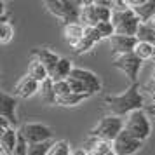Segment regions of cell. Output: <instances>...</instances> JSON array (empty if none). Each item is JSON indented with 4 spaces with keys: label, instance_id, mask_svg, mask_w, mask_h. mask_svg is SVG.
Returning a JSON list of instances; mask_svg holds the SVG:
<instances>
[{
    "label": "cell",
    "instance_id": "1",
    "mask_svg": "<svg viewBox=\"0 0 155 155\" xmlns=\"http://www.w3.org/2000/svg\"><path fill=\"white\" fill-rule=\"evenodd\" d=\"M103 101L108 110V115L120 117V119L127 117L129 113L136 112V110H143V106H145V99L141 96L138 84H131L120 94H108V96H105Z\"/></svg>",
    "mask_w": 155,
    "mask_h": 155
},
{
    "label": "cell",
    "instance_id": "2",
    "mask_svg": "<svg viewBox=\"0 0 155 155\" xmlns=\"http://www.w3.org/2000/svg\"><path fill=\"white\" fill-rule=\"evenodd\" d=\"M122 131H124V119L106 115L89 131V138H96V140L106 141V143H113Z\"/></svg>",
    "mask_w": 155,
    "mask_h": 155
},
{
    "label": "cell",
    "instance_id": "3",
    "mask_svg": "<svg viewBox=\"0 0 155 155\" xmlns=\"http://www.w3.org/2000/svg\"><path fill=\"white\" fill-rule=\"evenodd\" d=\"M45 7L52 16L61 19L64 25L80 23V11L82 2H70V0H47Z\"/></svg>",
    "mask_w": 155,
    "mask_h": 155
},
{
    "label": "cell",
    "instance_id": "4",
    "mask_svg": "<svg viewBox=\"0 0 155 155\" xmlns=\"http://www.w3.org/2000/svg\"><path fill=\"white\" fill-rule=\"evenodd\" d=\"M112 25L115 28V35L136 37L141 21L138 19V16L134 14L133 9L129 7V9H122V11H112Z\"/></svg>",
    "mask_w": 155,
    "mask_h": 155
},
{
    "label": "cell",
    "instance_id": "5",
    "mask_svg": "<svg viewBox=\"0 0 155 155\" xmlns=\"http://www.w3.org/2000/svg\"><path fill=\"white\" fill-rule=\"evenodd\" d=\"M124 131L134 136L136 140L145 141L150 138L152 134V126H150V119L145 110H136V112L129 113L124 119Z\"/></svg>",
    "mask_w": 155,
    "mask_h": 155
},
{
    "label": "cell",
    "instance_id": "6",
    "mask_svg": "<svg viewBox=\"0 0 155 155\" xmlns=\"http://www.w3.org/2000/svg\"><path fill=\"white\" fill-rule=\"evenodd\" d=\"M112 21V9L101 5L99 0L92 2H82L80 11V23L84 26H98L99 23Z\"/></svg>",
    "mask_w": 155,
    "mask_h": 155
},
{
    "label": "cell",
    "instance_id": "7",
    "mask_svg": "<svg viewBox=\"0 0 155 155\" xmlns=\"http://www.w3.org/2000/svg\"><path fill=\"white\" fill-rule=\"evenodd\" d=\"M18 131L23 134V138L28 141L30 145L52 141V129L45 124H40V122H26Z\"/></svg>",
    "mask_w": 155,
    "mask_h": 155
},
{
    "label": "cell",
    "instance_id": "8",
    "mask_svg": "<svg viewBox=\"0 0 155 155\" xmlns=\"http://www.w3.org/2000/svg\"><path fill=\"white\" fill-rule=\"evenodd\" d=\"M141 63L143 61L134 52L124 54V56H115L112 61V64L117 70H120L122 73H126V77L131 80V84H136V78H138L140 70H141Z\"/></svg>",
    "mask_w": 155,
    "mask_h": 155
},
{
    "label": "cell",
    "instance_id": "9",
    "mask_svg": "<svg viewBox=\"0 0 155 155\" xmlns=\"http://www.w3.org/2000/svg\"><path fill=\"white\" fill-rule=\"evenodd\" d=\"M141 147H143V141L136 140L127 131H122L117 136V140L112 143V150L115 155H134Z\"/></svg>",
    "mask_w": 155,
    "mask_h": 155
},
{
    "label": "cell",
    "instance_id": "10",
    "mask_svg": "<svg viewBox=\"0 0 155 155\" xmlns=\"http://www.w3.org/2000/svg\"><path fill=\"white\" fill-rule=\"evenodd\" d=\"M138 45V38L136 37H124V35H113L110 38V49L115 56H124V54H131L134 52Z\"/></svg>",
    "mask_w": 155,
    "mask_h": 155
},
{
    "label": "cell",
    "instance_id": "11",
    "mask_svg": "<svg viewBox=\"0 0 155 155\" xmlns=\"http://www.w3.org/2000/svg\"><path fill=\"white\" fill-rule=\"evenodd\" d=\"M71 77L80 80V82L85 85V89H87L89 94H94V92L101 91V80H99V77L94 71L85 70V68H73Z\"/></svg>",
    "mask_w": 155,
    "mask_h": 155
},
{
    "label": "cell",
    "instance_id": "12",
    "mask_svg": "<svg viewBox=\"0 0 155 155\" xmlns=\"http://www.w3.org/2000/svg\"><path fill=\"white\" fill-rule=\"evenodd\" d=\"M38 91H40V84L37 82L35 78L30 77L28 73L23 75L18 80V84L14 85V96L23 98V99H28L31 96H35V94H38Z\"/></svg>",
    "mask_w": 155,
    "mask_h": 155
},
{
    "label": "cell",
    "instance_id": "13",
    "mask_svg": "<svg viewBox=\"0 0 155 155\" xmlns=\"http://www.w3.org/2000/svg\"><path fill=\"white\" fill-rule=\"evenodd\" d=\"M16 106H18V99L16 96H11L7 92L0 94V117L11 122V126L14 127L18 124V115H16Z\"/></svg>",
    "mask_w": 155,
    "mask_h": 155
},
{
    "label": "cell",
    "instance_id": "14",
    "mask_svg": "<svg viewBox=\"0 0 155 155\" xmlns=\"http://www.w3.org/2000/svg\"><path fill=\"white\" fill-rule=\"evenodd\" d=\"M129 5L141 23H148L155 16V0H129Z\"/></svg>",
    "mask_w": 155,
    "mask_h": 155
},
{
    "label": "cell",
    "instance_id": "15",
    "mask_svg": "<svg viewBox=\"0 0 155 155\" xmlns=\"http://www.w3.org/2000/svg\"><path fill=\"white\" fill-rule=\"evenodd\" d=\"M31 56L35 58L37 61H40V63L47 68V71H49V75L54 71V68H56V64L59 63V59H61V56H58L56 52H52L51 49H45V47H38V49H33L31 51Z\"/></svg>",
    "mask_w": 155,
    "mask_h": 155
},
{
    "label": "cell",
    "instance_id": "16",
    "mask_svg": "<svg viewBox=\"0 0 155 155\" xmlns=\"http://www.w3.org/2000/svg\"><path fill=\"white\" fill-rule=\"evenodd\" d=\"M63 35L66 38V42H70L71 47H75L82 38L85 37V26L82 23H70L63 26Z\"/></svg>",
    "mask_w": 155,
    "mask_h": 155
},
{
    "label": "cell",
    "instance_id": "17",
    "mask_svg": "<svg viewBox=\"0 0 155 155\" xmlns=\"http://www.w3.org/2000/svg\"><path fill=\"white\" fill-rule=\"evenodd\" d=\"M85 152L89 155H112V143H106V141L96 140V138H89L85 143Z\"/></svg>",
    "mask_w": 155,
    "mask_h": 155
},
{
    "label": "cell",
    "instance_id": "18",
    "mask_svg": "<svg viewBox=\"0 0 155 155\" xmlns=\"http://www.w3.org/2000/svg\"><path fill=\"white\" fill-rule=\"evenodd\" d=\"M71 71H73V64L68 58H61L59 63L56 64L54 71L51 73L52 82H61V80H68L71 77Z\"/></svg>",
    "mask_w": 155,
    "mask_h": 155
},
{
    "label": "cell",
    "instance_id": "19",
    "mask_svg": "<svg viewBox=\"0 0 155 155\" xmlns=\"http://www.w3.org/2000/svg\"><path fill=\"white\" fill-rule=\"evenodd\" d=\"M16 143H18V131L14 127H11L9 131L0 134V147H2L4 155H12V152L16 148Z\"/></svg>",
    "mask_w": 155,
    "mask_h": 155
},
{
    "label": "cell",
    "instance_id": "20",
    "mask_svg": "<svg viewBox=\"0 0 155 155\" xmlns=\"http://www.w3.org/2000/svg\"><path fill=\"white\" fill-rule=\"evenodd\" d=\"M40 99H42L45 105H58V96H56V91H54V82L52 78H47L45 82L40 84Z\"/></svg>",
    "mask_w": 155,
    "mask_h": 155
},
{
    "label": "cell",
    "instance_id": "21",
    "mask_svg": "<svg viewBox=\"0 0 155 155\" xmlns=\"http://www.w3.org/2000/svg\"><path fill=\"white\" fill-rule=\"evenodd\" d=\"M28 75H30L31 78H35L38 84H42V82H45L47 78H51L47 68H45V66L40 63V61H37V59H33V61L30 63V66H28Z\"/></svg>",
    "mask_w": 155,
    "mask_h": 155
},
{
    "label": "cell",
    "instance_id": "22",
    "mask_svg": "<svg viewBox=\"0 0 155 155\" xmlns=\"http://www.w3.org/2000/svg\"><path fill=\"white\" fill-rule=\"evenodd\" d=\"M136 38H138V42L155 45V28L150 23H141L140 28H138V33H136Z\"/></svg>",
    "mask_w": 155,
    "mask_h": 155
},
{
    "label": "cell",
    "instance_id": "23",
    "mask_svg": "<svg viewBox=\"0 0 155 155\" xmlns=\"http://www.w3.org/2000/svg\"><path fill=\"white\" fill-rule=\"evenodd\" d=\"M87 98H89V94H75V92H70L68 96H63V98L58 99V105H61V106H77Z\"/></svg>",
    "mask_w": 155,
    "mask_h": 155
},
{
    "label": "cell",
    "instance_id": "24",
    "mask_svg": "<svg viewBox=\"0 0 155 155\" xmlns=\"http://www.w3.org/2000/svg\"><path fill=\"white\" fill-rule=\"evenodd\" d=\"M71 147L66 140H58L52 143V147L49 150V155H71Z\"/></svg>",
    "mask_w": 155,
    "mask_h": 155
},
{
    "label": "cell",
    "instance_id": "25",
    "mask_svg": "<svg viewBox=\"0 0 155 155\" xmlns=\"http://www.w3.org/2000/svg\"><path fill=\"white\" fill-rule=\"evenodd\" d=\"M14 38V28L11 23H0V44L7 45Z\"/></svg>",
    "mask_w": 155,
    "mask_h": 155
},
{
    "label": "cell",
    "instance_id": "26",
    "mask_svg": "<svg viewBox=\"0 0 155 155\" xmlns=\"http://www.w3.org/2000/svg\"><path fill=\"white\" fill-rule=\"evenodd\" d=\"M152 52H153V45L152 44H145V42H138L136 49H134V54L140 58L141 61L152 59Z\"/></svg>",
    "mask_w": 155,
    "mask_h": 155
},
{
    "label": "cell",
    "instance_id": "27",
    "mask_svg": "<svg viewBox=\"0 0 155 155\" xmlns=\"http://www.w3.org/2000/svg\"><path fill=\"white\" fill-rule=\"evenodd\" d=\"M54 141H45V143H37V145H30L28 155H49V150Z\"/></svg>",
    "mask_w": 155,
    "mask_h": 155
},
{
    "label": "cell",
    "instance_id": "28",
    "mask_svg": "<svg viewBox=\"0 0 155 155\" xmlns=\"http://www.w3.org/2000/svg\"><path fill=\"white\" fill-rule=\"evenodd\" d=\"M94 28L99 31V35L103 37V38H112L113 35H115V28H113L112 21H105V23H99L98 26H94Z\"/></svg>",
    "mask_w": 155,
    "mask_h": 155
},
{
    "label": "cell",
    "instance_id": "29",
    "mask_svg": "<svg viewBox=\"0 0 155 155\" xmlns=\"http://www.w3.org/2000/svg\"><path fill=\"white\" fill-rule=\"evenodd\" d=\"M28 150H30V143L18 131V143H16V148H14V152H12V155H28Z\"/></svg>",
    "mask_w": 155,
    "mask_h": 155
},
{
    "label": "cell",
    "instance_id": "30",
    "mask_svg": "<svg viewBox=\"0 0 155 155\" xmlns=\"http://www.w3.org/2000/svg\"><path fill=\"white\" fill-rule=\"evenodd\" d=\"M94 45H96V44L92 42L91 38L84 37V38H82V40H80V42H78L77 45H75V47H73V51H75L77 54H84V52H89V51H91L92 47H94Z\"/></svg>",
    "mask_w": 155,
    "mask_h": 155
},
{
    "label": "cell",
    "instance_id": "31",
    "mask_svg": "<svg viewBox=\"0 0 155 155\" xmlns=\"http://www.w3.org/2000/svg\"><path fill=\"white\" fill-rule=\"evenodd\" d=\"M54 91H56L58 99L63 98V96H68L71 92L70 85H68V80H61V82H54Z\"/></svg>",
    "mask_w": 155,
    "mask_h": 155
},
{
    "label": "cell",
    "instance_id": "32",
    "mask_svg": "<svg viewBox=\"0 0 155 155\" xmlns=\"http://www.w3.org/2000/svg\"><path fill=\"white\" fill-rule=\"evenodd\" d=\"M68 85H70L71 92H75V94H89L87 89H85V85L82 84L80 80H77V78L70 77V78H68ZM89 96H91V94H89Z\"/></svg>",
    "mask_w": 155,
    "mask_h": 155
},
{
    "label": "cell",
    "instance_id": "33",
    "mask_svg": "<svg viewBox=\"0 0 155 155\" xmlns=\"http://www.w3.org/2000/svg\"><path fill=\"white\" fill-rule=\"evenodd\" d=\"M85 37L91 38L94 44H99L101 40H103V37L99 35V31L94 28V26H85Z\"/></svg>",
    "mask_w": 155,
    "mask_h": 155
},
{
    "label": "cell",
    "instance_id": "34",
    "mask_svg": "<svg viewBox=\"0 0 155 155\" xmlns=\"http://www.w3.org/2000/svg\"><path fill=\"white\" fill-rule=\"evenodd\" d=\"M147 113H148V115H152V117L155 119V101L150 106H147Z\"/></svg>",
    "mask_w": 155,
    "mask_h": 155
},
{
    "label": "cell",
    "instance_id": "35",
    "mask_svg": "<svg viewBox=\"0 0 155 155\" xmlns=\"http://www.w3.org/2000/svg\"><path fill=\"white\" fill-rule=\"evenodd\" d=\"M71 155H89L87 152H85L84 148H78V150H73V153Z\"/></svg>",
    "mask_w": 155,
    "mask_h": 155
},
{
    "label": "cell",
    "instance_id": "36",
    "mask_svg": "<svg viewBox=\"0 0 155 155\" xmlns=\"http://www.w3.org/2000/svg\"><path fill=\"white\" fill-rule=\"evenodd\" d=\"M148 23H150V25H152V26H153V28H155V16H153V18H152V19H150V21H148Z\"/></svg>",
    "mask_w": 155,
    "mask_h": 155
},
{
    "label": "cell",
    "instance_id": "37",
    "mask_svg": "<svg viewBox=\"0 0 155 155\" xmlns=\"http://www.w3.org/2000/svg\"><path fill=\"white\" fill-rule=\"evenodd\" d=\"M152 80L155 82V66H153V71H152Z\"/></svg>",
    "mask_w": 155,
    "mask_h": 155
},
{
    "label": "cell",
    "instance_id": "38",
    "mask_svg": "<svg viewBox=\"0 0 155 155\" xmlns=\"http://www.w3.org/2000/svg\"><path fill=\"white\" fill-rule=\"evenodd\" d=\"M152 59L155 61V45H153V52H152Z\"/></svg>",
    "mask_w": 155,
    "mask_h": 155
},
{
    "label": "cell",
    "instance_id": "39",
    "mask_svg": "<svg viewBox=\"0 0 155 155\" xmlns=\"http://www.w3.org/2000/svg\"><path fill=\"white\" fill-rule=\"evenodd\" d=\"M112 155H115V153H112Z\"/></svg>",
    "mask_w": 155,
    "mask_h": 155
}]
</instances>
